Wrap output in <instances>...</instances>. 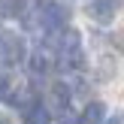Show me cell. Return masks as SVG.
Wrapping results in <instances>:
<instances>
[{"label":"cell","instance_id":"9c48e42d","mask_svg":"<svg viewBox=\"0 0 124 124\" xmlns=\"http://www.w3.org/2000/svg\"><path fill=\"white\" fill-rule=\"evenodd\" d=\"M106 124H118V118H109V121H106Z\"/></svg>","mask_w":124,"mask_h":124},{"label":"cell","instance_id":"277c9868","mask_svg":"<svg viewBox=\"0 0 124 124\" xmlns=\"http://www.w3.org/2000/svg\"><path fill=\"white\" fill-rule=\"evenodd\" d=\"M103 118H106V106H103L100 100L88 103V106L82 109V115H79V124H100Z\"/></svg>","mask_w":124,"mask_h":124},{"label":"cell","instance_id":"7a4b0ae2","mask_svg":"<svg viewBox=\"0 0 124 124\" xmlns=\"http://www.w3.org/2000/svg\"><path fill=\"white\" fill-rule=\"evenodd\" d=\"M0 54H3V64H6V67L24 61V54H27L24 39H21L18 33H3V36H0Z\"/></svg>","mask_w":124,"mask_h":124},{"label":"cell","instance_id":"30bf717a","mask_svg":"<svg viewBox=\"0 0 124 124\" xmlns=\"http://www.w3.org/2000/svg\"><path fill=\"white\" fill-rule=\"evenodd\" d=\"M0 124H6V121H3V118H0Z\"/></svg>","mask_w":124,"mask_h":124},{"label":"cell","instance_id":"52a82bcc","mask_svg":"<svg viewBox=\"0 0 124 124\" xmlns=\"http://www.w3.org/2000/svg\"><path fill=\"white\" fill-rule=\"evenodd\" d=\"M48 67H52V61H48V54L36 52L33 58H30V73H33V76H42V73H48Z\"/></svg>","mask_w":124,"mask_h":124},{"label":"cell","instance_id":"3957f363","mask_svg":"<svg viewBox=\"0 0 124 124\" xmlns=\"http://www.w3.org/2000/svg\"><path fill=\"white\" fill-rule=\"evenodd\" d=\"M118 6H121V0H94L88 6V15L100 24H109L115 18V12H118Z\"/></svg>","mask_w":124,"mask_h":124},{"label":"cell","instance_id":"5b68a950","mask_svg":"<svg viewBox=\"0 0 124 124\" xmlns=\"http://www.w3.org/2000/svg\"><path fill=\"white\" fill-rule=\"evenodd\" d=\"M48 118H52V112H48L46 106H39V103H33V106L24 112V121L27 124H48Z\"/></svg>","mask_w":124,"mask_h":124},{"label":"cell","instance_id":"ba28073f","mask_svg":"<svg viewBox=\"0 0 124 124\" xmlns=\"http://www.w3.org/2000/svg\"><path fill=\"white\" fill-rule=\"evenodd\" d=\"M6 91H9V73L6 67H0V97H6Z\"/></svg>","mask_w":124,"mask_h":124},{"label":"cell","instance_id":"8992f818","mask_svg":"<svg viewBox=\"0 0 124 124\" xmlns=\"http://www.w3.org/2000/svg\"><path fill=\"white\" fill-rule=\"evenodd\" d=\"M24 6H27V0H0V12L6 18H18L24 12Z\"/></svg>","mask_w":124,"mask_h":124},{"label":"cell","instance_id":"6da1fadb","mask_svg":"<svg viewBox=\"0 0 124 124\" xmlns=\"http://www.w3.org/2000/svg\"><path fill=\"white\" fill-rule=\"evenodd\" d=\"M39 21L46 30H52V33H61V27H64L67 21H70V6L64 3H46L39 12Z\"/></svg>","mask_w":124,"mask_h":124}]
</instances>
